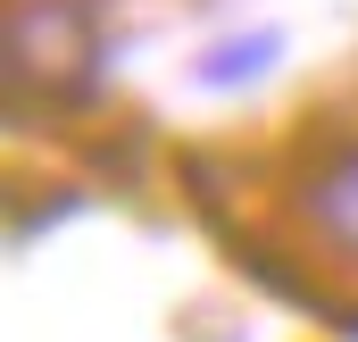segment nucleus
<instances>
[{"instance_id":"obj_2","label":"nucleus","mask_w":358,"mask_h":342,"mask_svg":"<svg viewBox=\"0 0 358 342\" xmlns=\"http://www.w3.org/2000/svg\"><path fill=\"white\" fill-rule=\"evenodd\" d=\"M275 50H283L275 34H250V42H225V50H217V59L200 67V84H208V92H234L242 76H267V59H275Z\"/></svg>"},{"instance_id":"obj_1","label":"nucleus","mask_w":358,"mask_h":342,"mask_svg":"<svg viewBox=\"0 0 358 342\" xmlns=\"http://www.w3.org/2000/svg\"><path fill=\"white\" fill-rule=\"evenodd\" d=\"M308 209H317V226H325V234H334L342 251H358V151H342L334 167L317 175Z\"/></svg>"}]
</instances>
